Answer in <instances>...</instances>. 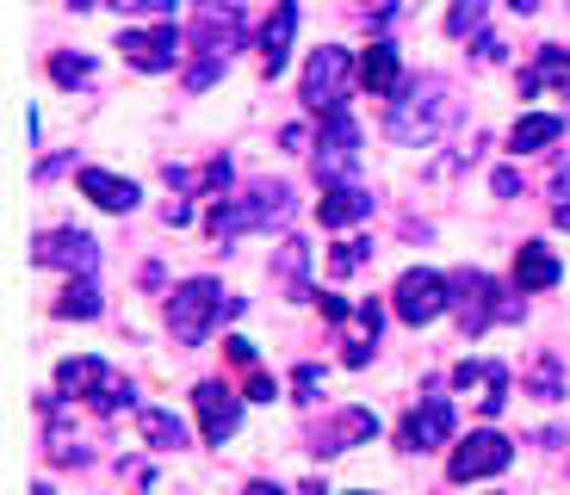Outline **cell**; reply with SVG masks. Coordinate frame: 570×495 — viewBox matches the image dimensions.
<instances>
[{"instance_id":"4fadbf2b","label":"cell","mask_w":570,"mask_h":495,"mask_svg":"<svg viewBox=\"0 0 570 495\" xmlns=\"http://www.w3.org/2000/svg\"><path fill=\"white\" fill-rule=\"evenodd\" d=\"M236 38H242V13L230 7V0H205L199 7V19H192V44L205 50V56H223V50H236Z\"/></svg>"},{"instance_id":"9c48e42d","label":"cell","mask_w":570,"mask_h":495,"mask_svg":"<svg viewBox=\"0 0 570 495\" xmlns=\"http://www.w3.org/2000/svg\"><path fill=\"white\" fill-rule=\"evenodd\" d=\"M32 254H38V266H68L75 278H94V266H99V247L87 230H50V235H38Z\"/></svg>"},{"instance_id":"ba28073f","label":"cell","mask_w":570,"mask_h":495,"mask_svg":"<svg viewBox=\"0 0 570 495\" xmlns=\"http://www.w3.org/2000/svg\"><path fill=\"white\" fill-rule=\"evenodd\" d=\"M508 459H515V440H503L496 428H484V433H465V446L453 452V464H446V477H453V483L496 477V471H503Z\"/></svg>"},{"instance_id":"e0dca14e","label":"cell","mask_w":570,"mask_h":495,"mask_svg":"<svg viewBox=\"0 0 570 495\" xmlns=\"http://www.w3.org/2000/svg\"><path fill=\"white\" fill-rule=\"evenodd\" d=\"M366 211H372V192H366L360 180H348V186H329V199L317 204V223L323 230H348V223H360Z\"/></svg>"},{"instance_id":"7402d4cb","label":"cell","mask_w":570,"mask_h":495,"mask_svg":"<svg viewBox=\"0 0 570 495\" xmlns=\"http://www.w3.org/2000/svg\"><path fill=\"white\" fill-rule=\"evenodd\" d=\"M360 81H366V93H397V50L391 44H366Z\"/></svg>"},{"instance_id":"d6a6232c","label":"cell","mask_w":570,"mask_h":495,"mask_svg":"<svg viewBox=\"0 0 570 495\" xmlns=\"http://www.w3.org/2000/svg\"><path fill=\"white\" fill-rule=\"evenodd\" d=\"M317 309L329 316V323H348V297H335V292H317Z\"/></svg>"},{"instance_id":"5b68a950","label":"cell","mask_w":570,"mask_h":495,"mask_svg":"<svg viewBox=\"0 0 570 495\" xmlns=\"http://www.w3.org/2000/svg\"><path fill=\"white\" fill-rule=\"evenodd\" d=\"M353 75H360V62H353L348 50L323 44L317 56H310V69H304V106L323 112V118H329V112H341V99H348Z\"/></svg>"},{"instance_id":"30bf717a","label":"cell","mask_w":570,"mask_h":495,"mask_svg":"<svg viewBox=\"0 0 570 495\" xmlns=\"http://www.w3.org/2000/svg\"><path fill=\"white\" fill-rule=\"evenodd\" d=\"M118 50H125L130 69H142V75H161V69H175V62H180V31H175V25L125 31V38H118Z\"/></svg>"},{"instance_id":"74e56055","label":"cell","mask_w":570,"mask_h":495,"mask_svg":"<svg viewBox=\"0 0 570 495\" xmlns=\"http://www.w3.org/2000/svg\"><path fill=\"white\" fill-rule=\"evenodd\" d=\"M249 495H285V489H273V483H249Z\"/></svg>"},{"instance_id":"836d02e7","label":"cell","mask_w":570,"mask_h":495,"mask_svg":"<svg viewBox=\"0 0 570 495\" xmlns=\"http://www.w3.org/2000/svg\"><path fill=\"white\" fill-rule=\"evenodd\" d=\"M273 397H279V385H273L267 371H254V378H249V402H273Z\"/></svg>"},{"instance_id":"d6986e66","label":"cell","mask_w":570,"mask_h":495,"mask_svg":"<svg viewBox=\"0 0 570 495\" xmlns=\"http://www.w3.org/2000/svg\"><path fill=\"white\" fill-rule=\"evenodd\" d=\"M292 31H298V7H292V0H279V7H273V19H267V31H261V62H267V81L285 69Z\"/></svg>"},{"instance_id":"44dd1931","label":"cell","mask_w":570,"mask_h":495,"mask_svg":"<svg viewBox=\"0 0 570 495\" xmlns=\"http://www.w3.org/2000/svg\"><path fill=\"white\" fill-rule=\"evenodd\" d=\"M564 137V118H552V112H534V118H521L515 130H508V149L515 155H534V149H546V143H558Z\"/></svg>"},{"instance_id":"e575fe53","label":"cell","mask_w":570,"mask_h":495,"mask_svg":"<svg viewBox=\"0 0 570 495\" xmlns=\"http://www.w3.org/2000/svg\"><path fill=\"white\" fill-rule=\"evenodd\" d=\"M223 354L236 359V366H254V340H242V335H230V340H223Z\"/></svg>"},{"instance_id":"f35d334b","label":"cell","mask_w":570,"mask_h":495,"mask_svg":"<svg viewBox=\"0 0 570 495\" xmlns=\"http://www.w3.org/2000/svg\"><path fill=\"white\" fill-rule=\"evenodd\" d=\"M508 7H521V13H534V7H539V0H508Z\"/></svg>"},{"instance_id":"ffe728a7","label":"cell","mask_w":570,"mask_h":495,"mask_svg":"<svg viewBox=\"0 0 570 495\" xmlns=\"http://www.w3.org/2000/svg\"><path fill=\"white\" fill-rule=\"evenodd\" d=\"M81 192L94 204H106V211H130V204H137V186L106 173V168H81Z\"/></svg>"},{"instance_id":"6da1fadb","label":"cell","mask_w":570,"mask_h":495,"mask_svg":"<svg viewBox=\"0 0 570 495\" xmlns=\"http://www.w3.org/2000/svg\"><path fill=\"white\" fill-rule=\"evenodd\" d=\"M453 118H460V99H453L446 75H422L391 99L384 130H391V143H403V149H422V143H434Z\"/></svg>"},{"instance_id":"8d00e7d4","label":"cell","mask_w":570,"mask_h":495,"mask_svg":"<svg viewBox=\"0 0 570 495\" xmlns=\"http://www.w3.org/2000/svg\"><path fill=\"white\" fill-rule=\"evenodd\" d=\"M552 223H558V230H570V192H564V186H558V204H552Z\"/></svg>"},{"instance_id":"4316f807","label":"cell","mask_w":570,"mask_h":495,"mask_svg":"<svg viewBox=\"0 0 570 495\" xmlns=\"http://www.w3.org/2000/svg\"><path fill=\"white\" fill-rule=\"evenodd\" d=\"M446 31H453V38H472V31H484V0H460V7L446 13Z\"/></svg>"},{"instance_id":"f546056e","label":"cell","mask_w":570,"mask_h":495,"mask_svg":"<svg viewBox=\"0 0 570 495\" xmlns=\"http://www.w3.org/2000/svg\"><path fill=\"white\" fill-rule=\"evenodd\" d=\"M366 254H372V247H366V242H335V254H329V266H335V273H353V266H360V261H366Z\"/></svg>"},{"instance_id":"f1b7e54d","label":"cell","mask_w":570,"mask_h":495,"mask_svg":"<svg viewBox=\"0 0 570 495\" xmlns=\"http://www.w3.org/2000/svg\"><path fill=\"white\" fill-rule=\"evenodd\" d=\"M50 75L63 81V87H81L94 69H87V56H56V62H50Z\"/></svg>"},{"instance_id":"277c9868","label":"cell","mask_w":570,"mask_h":495,"mask_svg":"<svg viewBox=\"0 0 570 495\" xmlns=\"http://www.w3.org/2000/svg\"><path fill=\"white\" fill-rule=\"evenodd\" d=\"M453 309H460V328L465 335H484L490 323H521V304L496 292L490 273H453Z\"/></svg>"},{"instance_id":"7c38bea8","label":"cell","mask_w":570,"mask_h":495,"mask_svg":"<svg viewBox=\"0 0 570 495\" xmlns=\"http://www.w3.org/2000/svg\"><path fill=\"white\" fill-rule=\"evenodd\" d=\"M453 440V402L446 397H422L403 421V452H434Z\"/></svg>"},{"instance_id":"5bb4252c","label":"cell","mask_w":570,"mask_h":495,"mask_svg":"<svg viewBox=\"0 0 570 495\" xmlns=\"http://www.w3.org/2000/svg\"><path fill=\"white\" fill-rule=\"evenodd\" d=\"M379 433V415L372 409H341L335 421H323L317 433H310V446L317 452H348V446H366Z\"/></svg>"},{"instance_id":"d590c367","label":"cell","mask_w":570,"mask_h":495,"mask_svg":"<svg viewBox=\"0 0 570 495\" xmlns=\"http://www.w3.org/2000/svg\"><path fill=\"white\" fill-rule=\"evenodd\" d=\"M496 199H508V192H521V173H515V168H496Z\"/></svg>"},{"instance_id":"ac0fdd59","label":"cell","mask_w":570,"mask_h":495,"mask_svg":"<svg viewBox=\"0 0 570 495\" xmlns=\"http://www.w3.org/2000/svg\"><path fill=\"white\" fill-rule=\"evenodd\" d=\"M558 285V254L546 242H521L515 247V292H546Z\"/></svg>"},{"instance_id":"3957f363","label":"cell","mask_w":570,"mask_h":495,"mask_svg":"<svg viewBox=\"0 0 570 495\" xmlns=\"http://www.w3.org/2000/svg\"><path fill=\"white\" fill-rule=\"evenodd\" d=\"M242 297H223L218 278H187L175 297H168V335L180 340V347H199V340L218 328V316H236Z\"/></svg>"},{"instance_id":"7a4b0ae2","label":"cell","mask_w":570,"mask_h":495,"mask_svg":"<svg viewBox=\"0 0 570 495\" xmlns=\"http://www.w3.org/2000/svg\"><path fill=\"white\" fill-rule=\"evenodd\" d=\"M285 217H292V186H285V180H261V186H249L242 199H218V204H211L205 230H211V242H218V247H230L236 235L273 230V223H285Z\"/></svg>"},{"instance_id":"1f68e13d","label":"cell","mask_w":570,"mask_h":495,"mask_svg":"<svg viewBox=\"0 0 570 495\" xmlns=\"http://www.w3.org/2000/svg\"><path fill=\"white\" fill-rule=\"evenodd\" d=\"M112 13H168L175 0H106Z\"/></svg>"},{"instance_id":"52a82bcc","label":"cell","mask_w":570,"mask_h":495,"mask_svg":"<svg viewBox=\"0 0 570 495\" xmlns=\"http://www.w3.org/2000/svg\"><path fill=\"white\" fill-rule=\"evenodd\" d=\"M391 304H397V316L403 323H434L441 309H453V285H446L441 273H428V266H415V273H403L397 278V292H391Z\"/></svg>"},{"instance_id":"603a6c76","label":"cell","mask_w":570,"mask_h":495,"mask_svg":"<svg viewBox=\"0 0 570 495\" xmlns=\"http://www.w3.org/2000/svg\"><path fill=\"white\" fill-rule=\"evenodd\" d=\"M142 440H149L156 452H180L187 446V421L168 415V409H142Z\"/></svg>"},{"instance_id":"8fae6325","label":"cell","mask_w":570,"mask_h":495,"mask_svg":"<svg viewBox=\"0 0 570 495\" xmlns=\"http://www.w3.org/2000/svg\"><path fill=\"white\" fill-rule=\"evenodd\" d=\"M192 409H199V428H205V440L218 446V440H230L242 421V397L230 385H218V378H205V385L192 390Z\"/></svg>"},{"instance_id":"83f0119b","label":"cell","mask_w":570,"mask_h":495,"mask_svg":"<svg viewBox=\"0 0 570 495\" xmlns=\"http://www.w3.org/2000/svg\"><path fill=\"white\" fill-rule=\"evenodd\" d=\"M211 81H223V56H199V62L187 69V87H192V93H205Z\"/></svg>"},{"instance_id":"cb8c5ba5","label":"cell","mask_w":570,"mask_h":495,"mask_svg":"<svg viewBox=\"0 0 570 495\" xmlns=\"http://www.w3.org/2000/svg\"><path fill=\"white\" fill-rule=\"evenodd\" d=\"M56 309H63V316H75V323H94L106 304H99V285H94V278H68V285H63V304H56Z\"/></svg>"},{"instance_id":"8992f818","label":"cell","mask_w":570,"mask_h":495,"mask_svg":"<svg viewBox=\"0 0 570 495\" xmlns=\"http://www.w3.org/2000/svg\"><path fill=\"white\" fill-rule=\"evenodd\" d=\"M353 168H360V130H353L348 106H341V112H329V130H323V143H317V180L348 186Z\"/></svg>"},{"instance_id":"2e32d148","label":"cell","mask_w":570,"mask_h":495,"mask_svg":"<svg viewBox=\"0 0 570 495\" xmlns=\"http://www.w3.org/2000/svg\"><path fill=\"white\" fill-rule=\"evenodd\" d=\"M453 385L477 390V409H484V415H503L508 409V366H477V359H465V366L453 371Z\"/></svg>"},{"instance_id":"9a60e30c","label":"cell","mask_w":570,"mask_h":495,"mask_svg":"<svg viewBox=\"0 0 570 495\" xmlns=\"http://www.w3.org/2000/svg\"><path fill=\"white\" fill-rule=\"evenodd\" d=\"M118 385V378H112V366L99 354H81V359H63V366H56V390H63V397H106V390Z\"/></svg>"},{"instance_id":"d4e9b609","label":"cell","mask_w":570,"mask_h":495,"mask_svg":"<svg viewBox=\"0 0 570 495\" xmlns=\"http://www.w3.org/2000/svg\"><path fill=\"white\" fill-rule=\"evenodd\" d=\"M527 390H534L539 402H558V397H564V359H558V354H539L534 371H527Z\"/></svg>"},{"instance_id":"484cf974","label":"cell","mask_w":570,"mask_h":495,"mask_svg":"<svg viewBox=\"0 0 570 495\" xmlns=\"http://www.w3.org/2000/svg\"><path fill=\"white\" fill-rule=\"evenodd\" d=\"M304 266H310V242H285V247H279V278L292 285V297H310V285H304Z\"/></svg>"},{"instance_id":"4dcf8cb0","label":"cell","mask_w":570,"mask_h":495,"mask_svg":"<svg viewBox=\"0 0 570 495\" xmlns=\"http://www.w3.org/2000/svg\"><path fill=\"white\" fill-rule=\"evenodd\" d=\"M292 390H298V402H317V390H323V366H298V371H292Z\"/></svg>"}]
</instances>
